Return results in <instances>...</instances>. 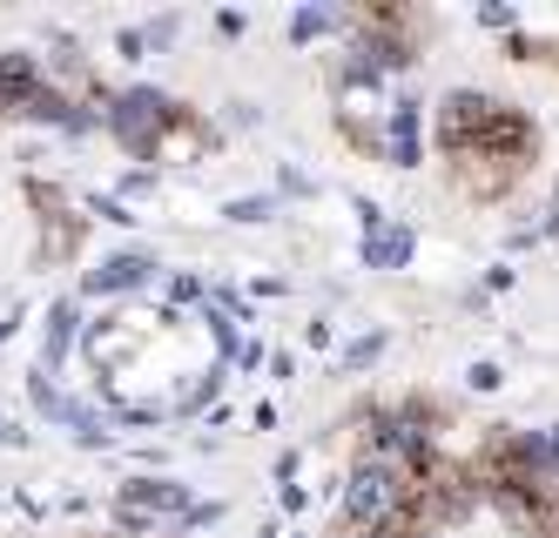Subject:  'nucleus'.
<instances>
[{
  "mask_svg": "<svg viewBox=\"0 0 559 538\" xmlns=\"http://www.w3.org/2000/svg\"><path fill=\"white\" fill-rule=\"evenodd\" d=\"M189 108L182 101H169V95H155V88H129V95H108L102 101V121H108V135L122 142L129 155H163V142H169V129L182 121Z\"/></svg>",
  "mask_w": 559,
  "mask_h": 538,
  "instance_id": "f257e3e1",
  "label": "nucleus"
},
{
  "mask_svg": "<svg viewBox=\"0 0 559 538\" xmlns=\"http://www.w3.org/2000/svg\"><path fill=\"white\" fill-rule=\"evenodd\" d=\"M182 512H189V485L176 478H129L122 499H115V518L129 531H155L163 518H182Z\"/></svg>",
  "mask_w": 559,
  "mask_h": 538,
  "instance_id": "f03ea898",
  "label": "nucleus"
},
{
  "mask_svg": "<svg viewBox=\"0 0 559 538\" xmlns=\"http://www.w3.org/2000/svg\"><path fill=\"white\" fill-rule=\"evenodd\" d=\"M148 276H155V256H142V250H122V256L95 263V270L82 276V289H88V297H122V289H142Z\"/></svg>",
  "mask_w": 559,
  "mask_h": 538,
  "instance_id": "7ed1b4c3",
  "label": "nucleus"
},
{
  "mask_svg": "<svg viewBox=\"0 0 559 538\" xmlns=\"http://www.w3.org/2000/svg\"><path fill=\"white\" fill-rule=\"evenodd\" d=\"M365 263H371V270H405V263H412V229L391 223V216L365 223Z\"/></svg>",
  "mask_w": 559,
  "mask_h": 538,
  "instance_id": "20e7f679",
  "label": "nucleus"
},
{
  "mask_svg": "<svg viewBox=\"0 0 559 538\" xmlns=\"http://www.w3.org/2000/svg\"><path fill=\"white\" fill-rule=\"evenodd\" d=\"M74 323H82V310H74V297H61V303L48 310V330H41V370H48V378L61 370V357H68V344H74Z\"/></svg>",
  "mask_w": 559,
  "mask_h": 538,
  "instance_id": "39448f33",
  "label": "nucleus"
},
{
  "mask_svg": "<svg viewBox=\"0 0 559 538\" xmlns=\"http://www.w3.org/2000/svg\"><path fill=\"white\" fill-rule=\"evenodd\" d=\"M276 202L270 195H243V202H229V223H270Z\"/></svg>",
  "mask_w": 559,
  "mask_h": 538,
  "instance_id": "423d86ee",
  "label": "nucleus"
},
{
  "mask_svg": "<svg viewBox=\"0 0 559 538\" xmlns=\"http://www.w3.org/2000/svg\"><path fill=\"white\" fill-rule=\"evenodd\" d=\"M324 27H331V14H324V8H304V14L290 21V34H297V40H310V34H324Z\"/></svg>",
  "mask_w": 559,
  "mask_h": 538,
  "instance_id": "0eeeda50",
  "label": "nucleus"
},
{
  "mask_svg": "<svg viewBox=\"0 0 559 538\" xmlns=\"http://www.w3.org/2000/svg\"><path fill=\"white\" fill-rule=\"evenodd\" d=\"M378 350H384V337H365V344H350V350H344V370H365Z\"/></svg>",
  "mask_w": 559,
  "mask_h": 538,
  "instance_id": "6e6552de",
  "label": "nucleus"
},
{
  "mask_svg": "<svg viewBox=\"0 0 559 538\" xmlns=\"http://www.w3.org/2000/svg\"><path fill=\"white\" fill-rule=\"evenodd\" d=\"M88 210H95L102 223H135V216H129V202H115V195H95V202H88Z\"/></svg>",
  "mask_w": 559,
  "mask_h": 538,
  "instance_id": "1a4fd4ad",
  "label": "nucleus"
},
{
  "mask_svg": "<svg viewBox=\"0 0 559 538\" xmlns=\"http://www.w3.org/2000/svg\"><path fill=\"white\" fill-rule=\"evenodd\" d=\"M115 48H122V61H142V48H148V34H142V27H122V34H115Z\"/></svg>",
  "mask_w": 559,
  "mask_h": 538,
  "instance_id": "9d476101",
  "label": "nucleus"
},
{
  "mask_svg": "<svg viewBox=\"0 0 559 538\" xmlns=\"http://www.w3.org/2000/svg\"><path fill=\"white\" fill-rule=\"evenodd\" d=\"M472 391H499V363H472Z\"/></svg>",
  "mask_w": 559,
  "mask_h": 538,
  "instance_id": "9b49d317",
  "label": "nucleus"
},
{
  "mask_svg": "<svg viewBox=\"0 0 559 538\" xmlns=\"http://www.w3.org/2000/svg\"><path fill=\"white\" fill-rule=\"evenodd\" d=\"M546 229H559V189H552V210H546Z\"/></svg>",
  "mask_w": 559,
  "mask_h": 538,
  "instance_id": "f8f14e48",
  "label": "nucleus"
},
{
  "mask_svg": "<svg viewBox=\"0 0 559 538\" xmlns=\"http://www.w3.org/2000/svg\"><path fill=\"white\" fill-rule=\"evenodd\" d=\"M257 538H276V525H263V531H257Z\"/></svg>",
  "mask_w": 559,
  "mask_h": 538,
  "instance_id": "ddd939ff",
  "label": "nucleus"
}]
</instances>
